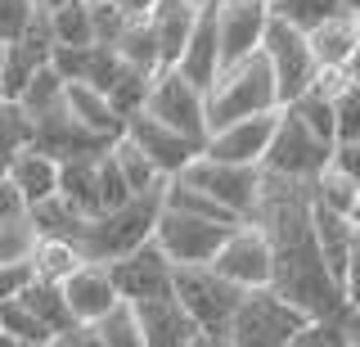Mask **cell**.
Here are the masks:
<instances>
[{"label": "cell", "instance_id": "cell-1", "mask_svg": "<svg viewBox=\"0 0 360 347\" xmlns=\"http://www.w3.org/2000/svg\"><path fill=\"white\" fill-rule=\"evenodd\" d=\"M248 221H257L266 244H270V262H275L270 289H279L307 316H333V311H342V289H338L333 271L320 257V244H315L311 181H288V176L262 172L257 208Z\"/></svg>", "mask_w": 360, "mask_h": 347}, {"label": "cell", "instance_id": "cell-2", "mask_svg": "<svg viewBox=\"0 0 360 347\" xmlns=\"http://www.w3.org/2000/svg\"><path fill=\"white\" fill-rule=\"evenodd\" d=\"M202 104H207V131L230 127L239 118H257V113H275L279 108V91L275 77H270L266 54H248V59L230 63V68L217 72V82L202 91Z\"/></svg>", "mask_w": 360, "mask_h": 347}, {"label": "cell", "instance_id": "cell-3", "mask_svg": "<svg viewBox=\"0 0 360 347\" xmlns=\"http://www.w3.org/2000/svg\"><path fill=\"white\" fill-rule=\"evenodd\" d=\"M158 212H162V185L149 189V194H131L127 203L108 208V212H95L82 230V253L86 262H112V257L140 248L144 239H153V226H158Z\"/></svg>", "mask_w": 360, "mask_h": 347}, {"label": "cell", "instance_id": "cell-4", "mask_svg": "<svg viewBox=\"0 0 360 347\" xmlns=\"http://www.w3.org/2000/svg\"><path fill=\"white\" fill-rule=\"evenodd\" d=\"M307 320H311L307 311L292 307L279 289H270V284L266 289H243L239 311H234L225 339L234 347H288V339Z\"/></svg>", "mask_w": 360, "mask_h": 347}, {"label": "cell", "instance_id": "cell-5", "mask_svg": "<svg viewBox=\"0 0 360 347\" xmlns=\"http://www.w3.org/2000/svg\"><path fill=\"white\" fill-rule=\"evenodd\" d=\"M172 294H176L180 307H185V316L198 324V334H225L230 320H234V311H239L243 289L230 284L225 275H217L202 262V266H176Z\"/></svg>", "mask_w": 360, "mask_h": 347}, {"label": "cell", "instance_id": "cell-6", "mask_svg": "<svg viewBox=\"0 0 360 347\" xmlns=\"http://www.w3.org/2000/svg\"><path fill=\"white\" fill-rule=\"evenodd\" d=\"M333 149H338V144L320 140L302 118H292L288 108H279L275 136H270L266 158H262V172L288 176V181H315V176L333 163Z\"/></svg>", "mask_w": 360, "mask_h": 347}, {"label": "cell", "instance_id": "cell-7", "mask_svg": "<svg viewBox=\"0 0 360 347\" xmlns=\"http://www.w3.org/2000/svg\"><path fill=\"white\" fill-rule=\"evenodd\" d=\"M262 54L270 63V77H275V91H279V108L288 104V99H297L307 86L315 82V54H311V41L302 27L284 23V18L270 14V23L262 32Z\"/></svg>", "mask_w": 360, "mask_h": 347}, {"label": "cell", "instance_id": "cell-8", "mask_svg": "<svg viewBox=\"0 0 360 347\" xmlns=\"http://www.w3.org/2000/svg\"><path fill=\"white\" fill-rule=\"evenodd\" d=\"M144 113L167 122L172 131L189 140H207V104H202V91L194 82H185L176 68H158L149 82V95H144Z\"/></svg>", "mask_w": 360, "mask_h": 347}, {"label": "cell", "instance_id": "cell-9", "mask_svg": "<svg viewBox=\"0 0 360 347\" xmlns=\"http://www.w3.org/2000/svg\"><path fill=\"white\" fill-rule=\"evenodd\" d=\"M225 234H230L225 221H207V217H189V212L162 208L158 212V226H153V244L167 253L172 266H202L217 257Z\"/></svg>", "mask_w": 360, "mask_h": 347}, {"label": "cell", "instance_id": "cell-10", "mask_svg": "<svg viewBox=\"0 0 360 347\" xmlns=\"http://www.w3.org/2000/svg\"><path fill=\"white\" fill-rule=\"evenodd\" d=\"M189 185H198L207 198H217L225 212H234L239 221L252 217L257 208V185H262V167H243V163H221V158H207V153H198L194 163L185 167Z\"/></svg>", "mask_w": 360, "mask_h": 347}, {"label": "cell", "instance_id": "cell-11", "mask_svg": "<svg viewBox=\"0 0 360 347\" xmlns=\"http://www.w3.org/2000/svg\"><path fill=\"white\" fill-rule=\"evenodd\" d=\"M212 271L225 275L230 284L239 289H266L270 279H275V262H270V244L257 221H239V226H230V234L221 239L217 257H212Z\"/></svg>", "mask_w": 360, "mask_h": 347}, {"label": "cell", "instance_id": "cell-12", "mask_svg": "<svg viewBox=\"0 0 360 347\" xmlns=\"http://www.w3.org/2000/svg\"><path fill=\"white\" fill-rule=\"evenodd\" d=\"M104 266H108V279H112V289H117V298H122V302H144V298H162V294H172V275H176V266L167 262V253L158 248L153 239H144L140 248L112 257V262H104Z\"/></svg>", "mask_w": 360, "mask_h": 347}, {"label": "cell", "instance_id": "cell-13", "mask_svg": "<svg viewBox=\"0 0 360 347\" xmlns=\"http://www.w3.org/2000/svg\"><path fill=\"white\" fill-rule=\"evenodd\" d=\"M122 136H127L135 149H140L144 158L158 167V172H162V181H167V176H180V172H185V167L202 153V144H198V140H189V136H180V131H172L167 122L149 118L144 108L127 118Z\"/></svg>", "mask_w": 360, "mask_h": 347}, {"label": "cell", "instance_id": "cell-14", "mask_svg": "<svg viewBox=\"0 0 360 347\" xmlns=\"http://www.w3.org/2000/svg\"><path fill=\"white\" fill-rule=\"evenodd\" d=\"M270 23V9L257 0H217V41H221V68L248 59L262 50V32Z\"/></svg>", "mask_w": 360, "mask_h": 347}, {"label": "cell", "instance_id": "cell-15", "mask_svg": "<svg viewBox=\"0 0 360 347\" xmlns=\"http://www.w3.org/2000/svg\"><path fill=\"white\" fill-rule=\"evenodd\" d=\"M112 140L95 136V131H86L82 122H77L68 108H50V113L32 118V149L50 153L54 163H68V158H86V153H104Z\"/></svg>", "mask_w": 360, "mask_h": 347}, {"label": "cell", "instance_id": "cell-16", "mask_svg": "<svg viewBox=\"0 0 360 347\" xmlns=\"http://www.w3.org/2000/svg\"><path fill=\"white\" fill-rule=\"evenodd\" d=\"M275 113H257V118H239L230 122V127H217L207 131V140H202V153L207 158H221V163H243V167H262L266 158V144L275 136Z\"/></svg>", "mask_w": 360, "mask_h": 347}, {"label": "cell", "instance_id": "cell-17", "mask_svg": "<svg viewBox=\"0 0 360 347\" xmlns=\"http://www.w3.org/2000/svg\"><path fill=\"white\" fill-rule=\"evenodd\" d=\"M176 72L185 77V82H194L198 91H207V86L217 82V72H221L217 0L198 5V18H194V27H189V41H185V50H180V59H176Z\"/></svg>", "mask_w": 360, "mask_h": 347}, {"label": "cell", "instance_id": "cell-18", "mask_svg": "<svg viewBox=\"0 0 360 347\" xmlns=\"http://www.w3.org/2000/svg\"><path fill=\"white\" fill-rule=\"evenodd\" d=\"M135 320H140V343L144 347H189L198 339V324L185 316V307L176 302V294L162 298H144L131 302Z\"/></svg>", "mask_w": 360, "mask_h": 347}, {"label": "cell", "instance_id": "cell-19", "mask_svg": "<svg viewBox=\"0 0 360 347\" xmlns=\"http://www.w3.org/2000/svg\"><path fill=\"white\" fill-rule=\"evenodd\" d=\"M59 289H63V302H68V311H72L77 324H95L112 302H122L117 289H112V279H108L104 262H82Z\"/></svg>", "mask_w": 360, "mask_h": 347}, {"label": "cell", "instance_id": "cell-20", "mask_svg": "<svg viewBox=\"0 0 360 347\" xmlns=\"http://www.w3.org/2000/svg\"><path fill=\"white\" fill-rule=\"evenodd\" d=\"M194 18H198V5H189V0H153V9L144 14V23H149L153 41H158V59H162V68H176Z\"/></svg>", "mask_w": 360, "mask_h": 347}, {"label": "cell", "instance_id": "cell-21", "mask_svg": "<svg viewBox=\"0 0 360 347\" xmlns=\"http://www.w3.org/2000/svg\"><path fill=\"white\" fill-rule=\"evenodd\" d=\"M5 181L22 194V203H41V198L59 194V163L50 158V153L32 149V144H22V149L14 153V163L5 167Z\"/></svg>", "mask_w": 360, "mask_h": 347}, {"label": "cell", "instance_id": "cell-22", "mask_svg": "<svg viewBox=\"0 0 360 347\" xmlns=\"http://www.w3.org/2000/svg\"><path fill=\"white\" fill-rule=\"evenodd\" d=\"M356 37H360V18L352 9H338V14H329L324 23H315L307 32L311 54H315L320 68H347V63H352V50H356Z\"/></svg>", "mask_w": 360, "mask_h": 347}, {"label": "cell", "instance_id": "cell-23", "mask_svg": "<svg viewBox=\"0 0 360 347\" xmlns=\"http://www.w3.org/2000/svg\"><path fill=\"white\" fill-rule=\"evenodd\" d=\"M63 108H68L77 122H82L86 131H95V136H104V140H117L122 127H127V122L112 113L108 95L95 91V86H86V82H68V86H63Z\"/></svg>", "mask_w": 360, "mask_h": 347}, {"label": "cell", "instance_id": "cell-24", "mask_svg": "<svg viewBox=\"0 0 360 347\" xmlns=\"http://www.w3.org/2000/svg\"><path fill=\"white\" fill-rule=\"evenodd\" d=\"M311 226H315V244H320L324 266L333 271V279H342L347 253H352V244H356L352 221H347L342 212H333V208H324V203H315V198H311ZM338 289H342V284H338Z\"/></svg>", "mask_w": 360, "mask_h": 347}, {"label": "cell", "instance_id": "cell-25", "mask_svg": "<svg viewBox=\"0 0 360 347\" xmlns=\"http://www.w3.org/2000/svg\"><path fill=\"white\" fill-rule=\"evenodd\" d=\"M18 302L45 324V329L54 334V339H59V334H68V329L77 324V320H72V311H68V302H63V289L54 284V279H37V275H32L27 284L18 289Z\"/></svg>", "mask_w": 360, "mask_h": 347}, {"label": "cell", "instance_id": "cell-26", "mask_svg": "<svg viewBox=\"0 0 360 347\" xmlns=\"http://www.w3.org/2000/svg\"><path fill=\"white\" fill-rule=\"evenodd\" d=\"M27 217H32V226H37V239H72V244L82 239V230L90 221L86 212H77L63 194H50V198H41V203H32Z\"/></svg>", "mask_w": 360, "mask_h": 347}, {"label": "cell", "instance_id": "cell-27", "mask_svg": "<svg viewBox=\"0 0 360 347\" xmlns=\"http://www.w3.org/2000/svg\"><path fill=\"white\" fill-rule=\"evenodd\" d=\"M95 163H99V153H86V158H68V163H59V194H63L77 212H86V217H95V212H99Z\"/></svg>", "mask_w": 360, "mask_h": 347}, {"label": "cell", "instance_id": "cell-28", "mask_svg": "<svg viewBox=\"0 0 360 347\" xmlns=\"http://www.w3.org/2000/svg\"><path fill=\"white\" fill-rule=\"evenodd\" d=\"M82 262H86V253H82V244H72V239H37V248H32V257H27L32 275L54 279V284H63Z\"/></svg>", "mask_w": 360, "mask_h": 347}, {"label": "cell", "instance_id": "cell-29", "mask_svg": "<svg viewBox=\"0 0 360 347\" xmlns=\"http://www.w3.org/2000/svg\"><path fill=\"white\" fill-rule=\"evenodd\" d=\"M108 153H112V163H117V172H122V181H127L131 194H149V189L162 185V172H158V167L144 158V153L135 149L127 136L112 140V149H108Z\"/></svg>", "mask_w": 360, "mask_h": 347}, {"label": "cell", "instance_id": "cell-30", "mask_svg": "<svg viewBox=\"0 0 360 347\" xmlns=\"http://www.w3.org/2000/svg\"><path fill=\"white\" fill-rule=\"evenodd\" d=\"M63 86H68V82L54 72V63H45V68L32 72V82L22 86V95L14 99V104H18L27 118H41V113H50V108L63 104Z\"/></svg>", "mask_w": 360, "mask_h": 347}, {"label": "cell", "instance_id": "cell-31", "mask_svg": "<svg viewBox=\"0 0 360 347\" xmlns=\"http://www.w3.org/2000/svg\"><path fill=\"white\" fill-rule=\"evenodd\" d=\"M112 50L122 54V63H131V68H140V72H158V68H162V59H158V41H153V32H149L144 18H131L127 32L112 41Z\"/></svg>", "mask_w": 360, "mask_h": 347}, {"label": "cell", "instance_id": "cell-32", "mask_svg": "<svg viewBox=\"0 0 360 347\" xmlns=\"http://www.w3.org/2000/svg\"><path fill=\"white\" fill-rule=\"evenodd\" d=\"M149 82H153V72H140V68H131V63H122V72L112 77V86H108V104H112V113H117L122 122H127L131 113H140L144 108V95H149Z\"/></svg>", "mask_w": 360, "mask_h": 347}, {"label": "cell", "instance_id": "cell-33", "mask_svg": "<svg viewBox=\"0 0 360 347\" xmlns=\"http://www.w3.org/2000/svg\"><path fill=\"white\" fill-rule=\"evenodd\" d=\"M50 32H54V46H90L95 41V27H90V5L86 0H72V5L50 9Z\"/></svg>", "mask_w": 360, "mask_h": 347}, {"label": "cell", "instance_id": "cell-34", "mask_svg": "<svg viewBox=\"0 0 360 347\" xmlns=\"http://www.w3.org/2000/svg\"><path fill=\"white\" fill-rule=\"evenodd\" d=\"M311 198H315V203H324V208H333V212H342V217H347V212H352V203L360 198V189H356V181L342 172V167H338V163H329V167H324V172L311 181Z\"/></svg>", "mask_w": 360, "mask_h": 347}, {"label": "cell", "instance_id": "cell-35", "mask_svg": "<svg viewBox=\"0 0 360 347\" xmlns=\"http://www.w3.org/2000/svg\"><path fill=\"white\" fill-rule=\"evenodd\" d=\"M95 329H99V339H104V347H144L140 343V320H135L131 302H112L104 316L95 320Z\"/></svg>", "mask_w": 360, "mask_h": 347}, {"label": "cell", "instance_id": "cell-36", "mask_svg": "<svg viewBox=\"0 0 360 347\" xmlns=\"http://www.w3.org/2000/svg\"><path fill=\"white\" fill-rule=\"evenodd\" d=\"M338 9H347V0H270V14L292 23V27H302V32H311L315 23L338 14Z\"/></svg>", "mask_w": 360, "mask_h": 347}, {"label": "cell", "instance_id": "cell-37", "mask_svg": "<svg viewBox=\"0 0 360 347\" xmlns=\"http://www.w3.org/2000/svg\"><path fill=\"white\" fill-rule=\"evenodd\" d=\"M360 140V82L347 77V86L333 95V144Z\"/></svg>", "mask_w": 360, "mask_h": 347}, {"label": "cell", "instance_id": "cell-38", "mask_svg": "<svg viewBox=\"0 0 360 347\" xmlns=\"http://www.w3.org/2000/svg\"><path fill=\"white\" fill-rule=\"evenodd\" d=\"M284 108H288L292 118L307 122V127H311L320 140L333 144V99H329V95H320V91H311V86H307V91H302L297 99H288Z\"/></svg>", "mask_w": 360, "mask_h": 347}, {"label": "cell", "instance_id": "cell-39", "mask_svg": "<svg viewBox=\"0 0 360 347\" xmlns=\"http://www.w3.org/2000/svg\"><path fill=\"white\" fill-rule=\"evenodd\" d=\"M0 329L5 334H14V339H22V343H32V347H50L54 343V334L45 329V324L32 316L27 307H22L18 298H9V302H0Z\"/></svg>", "mask_w": 360, "mask_h": 347}, {"label": "cell", "instance_id": "cell-40", "mask_svg": "<svg viewBox=\"0 0 360 347\" xmlns=\"http://www.w3.org/2000/svg\"><path fill=\"white\" fill-rule=\"evenodd\" d=\"M22 144H32V118L18 104H0V176Z\"/></svg>", "mask_w": 360, "mask_h": 347}, {"label": "cell", "instance_id": "cell-41", "mask_svg": "<svg viewBox=\"0 0 360 347\" xmlns=\"http://www.w3.org/2000/svg\"><path fill=\"white\" fill-rule=\"evenodd\" d=\"M32 248H37V226L27 212L0 221V262H27Z\"/></svg>", "mask_w": 360, "mask_h": 347}, {"label": "cell", "instance_id": "cell-42", "mask_svg": "<svg viewBox=\"0 0 360 347\" xmlns=\"http://www.w3.org/2000/svg\"><path fill=\"white\" fill-rule=\"evenodd\" d=\"M112 149V144H108ZM99 153V163H95V181H99V212H108V208H117V203H127L131 198V189L127 181H122V172H117V163H112V153Z\"/></svg>", "mask_w": 360, "mask_h": 347}, {"label": "cell", "instance_id": "cell-43", "mask_svg": "<svg viewBox=\"0 0 360 347\" xmlns=\"http://www.w3.org/2000/svg\"><path fill=\"white\" fill-rule=\"evenodd\" d=\"M32 18H37V5H32V0H0V46L18 41Z\"/></svg>", "mask_w": 360, "mask_h": 347}, {"label": "cell", "instance_id": "cell-44", "mask_svg": "<svg viewBox=\"0 0 360 347\" xmlns=\"http://www.w3.org/2000/svg\"><path fill=\"white\" fill-rule=\"evenodd\" d=\"M338 284H342V302L360 311V234H356L352 253H347V266H342V279H338Z\"/></svg>", "mask_w": 360, "mask_h": 347}, {"label": "cell", "instance_id": "cell-45", "mask_svg": "<svg viewBox=\"0 0 360 347\" xmlns=\"http://www.w3.org/2000/svg\"><path fill=\"white\" fill-rule=\"evenodd\" d=\"M32 279V266L27 262H0V302L18 298V289Z\"/></svg>", "mask_w": 360, "mask_h": 347}, {"label": "cell", "instance_id": "cell-46", "mask_svg": "<svg viewBox=\"0 0 360 347\" xmlns=\"http://www.w3.org/2000/svg\"><path fill=\"white\" fill-rule=\"evenodd\" d=\"M50 347H104V339H99L95 324H72L68 334H59Z\"/></svg>", "mask_w": 360, "mask_h": 347}, {"label": "cell", "instance_id": "cell-47", "mask_svg": "<svg viewBox=\"0 0 360 347\" xmlns=\"http://www.w3.org/2000/svg\"><path fill=\"white\" fill-rule=\"evenodd\" d=\"M333 163L342 167V172L356 181V189H360V140L356 144H338V149H333Z\"/></svg>", "mask_w": 360, "mask_h": 347}, {"label": "cell", "instance_id": "cell-48", "mask_svg": "<svg viewBox=\"0 0 360 347\" xmlns=\"http://www.w3.org/2000/svg\"><path fill=\"white\" fill-rule=\"evenodd\" d=\"M18 212H27V203H22V194L5 181V176H0V221H5V217H18Z\"/></svg>", "mask_w": 360, "mask_h": 347}, {"label": "cell", "instance_id": "cell-49", "mask_svg": "<svg viewBox=\"0 0 360 347\" xmlns=\"http://www.w3.org/2000/svg\"><path fill=\"white\" fill-rule=\"evenodd\" d=\"M112 5H117V9H127L131 18H144V14L153 9V0H112Z\"/></svg>", "mask_w": 360, "mask_h": 347}, {"label": "cell", "instance_id": "cell-50", "mask_svg": "<svg viewBox=\"0 0 360 347\" xmlns=\"http://www.w3.org/2000/svg\"><path fill=\"white\" fill-rule=\"evenodd\" d=\"M189 347H234V343L225 339V334H198V339L189 343Z\"/></svg>", "mask_w": 360, "mask_h": 347}, {"label": "cell", "instance_id": "cell-51", "mask_svg": "<svg viewBox=\"0 0 360 347\" xmlns=\"http://www.w3.org/2000/svg\"><path fill=\"white\" fill-rule=\"evenodd\" d=\"M347 72L360 82V37H356V50H352V63H347Z\"/></svg>", "mask_w": 360, "mask_h": 347}, {"label": "cell", "instance_id": "cell-52", "mask_svg": "<svg viewBox=\"0 0 360 347\" xmlns=\"http://www.w3.org/2000/svg\"><path fill=\"white\" fill-rule=\"evenodd\" d=\"M32 5H37L41 14H50V9H59V5H72V0H32Z\"/></svg>", "mask_w": 360, "mask_h": 347}, {"label": "cell", "instance_id": "cell-53", "mask_svg": "<svg viewBox=\"0 0 360 347\" xmlns=\"http://www.w3.org/2000/svg\"><path fill=\"white\" fill-rule=\"evenodd\" d=\"M0 347H32V343H22V339H14V334L0 329Z\"/></svg>", "mask_w": 360, "mask_h": 347}, {"label": "cell", "instance_id": "cell-54", "mask_svg": "<svg viewBox=\"0 0 360 347\" xmlns=\"http://www.w3.org/2000/svg\"><path fill=\"white\" fill-rule=\"evenodd\" d=\"M347 221H352V230L360 234V198H356V203H352V212H347Z\"/></svg>", "mask_w": 360, "mask_h": 347}, {"label": "cell", "instance_id": "cell-55", "mask_svg": "<svg viewBox=\"0 0 360 347\" xmlns=\"http://www.w3.org/2000/svg\"><path fill=\"white\" fill-rule=\"evenodd\" d=\"M347 9H352V14L360 18V0H347Z\"/></svg>", "mask_w": 360, "mask_h": 347}, {"label": "cell", "instance_id": "cell-56", "mask_svg": "<svg viewBox=\"0 0 360 347\" xmlns=\"http://www.w3.org/2000/svg\"><path fill=\"white\" fill-rule=\"evenodd\" d=\"M0 104H5V86H0Z\"/></svg>", "mask_w": 360, "mask_h": 347}, {"label": "cell", "instance_id": "cell-57", "mask_svg": "<svg viewBox=\"0 0 360 347\" xmlns=\"http://www.w3.org/2000/svg\"><path fill=\"white\" fill-rule=\"evenodd\" d=\"M189 5H207V0H189Z\"/></svg>", "mask_w": 360, "mask_h": 347}, {"label": "cell", "instance_id": "cell-58", "mask_svg": "<svg viewBox=\"0 0 360 347\" xmlns=\"http://www.w3.org/2000/svg\"><path fill=\"white\" fill-rule=\"evenodd\" d=\"M257 5H266V9H270V0H257Z\"/></svg>", "mask_w": 360, "mask_h": 347}]
</instances>
